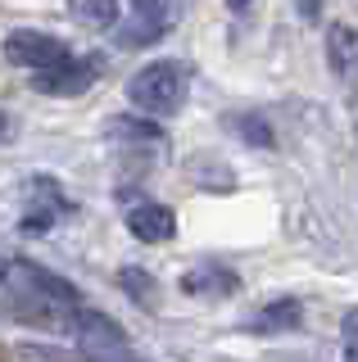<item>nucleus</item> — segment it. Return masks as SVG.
<instances>
[{
  "instance_id": "obj_1",
  "label": "nucleus",
  "mask_w": 358,
  "mask_h": 362,
  "mask_svg": "<svg viewBox=\"0 0 358 362\" xmlns=\"http://www.w3.org/2000/svg\"><path fill=\"white\" fill-rule=\"evenodd\" d=\"M186 95H191V73H186V64H177V59L145 64L141 73L127 82V100L137 109L154 113V118L177 113V109L186 105Z\"/></svg>"
},
{
  "instance_id": "obj_2",
  "label": "nucleus",
  "mask_w": 358,
  "mask_h": 362,
  "mask_svg": "<svg viewBox=\"0 0 358 362\" xmlns=\"http://www.w3.org/2000/svg\"><path fill=\"white\" fill-rule=\"evenodd\" d=\"M64 335H73L77 344L86 349L91 358H114V354H127V335H122V326L114 317L96 313V308H73L69 313V326H64Z\"/></svg>"
},
{
  "instance_id": "obj_3",
  "label": "nucleus",
  "mask_w": 358,
  "mask_h": 362,
  "mask_svg": "<svg viewBox=\"0 0 358 362\" xmlns=\"http://www.w3.org/2000/svg\"><path fill=\"white\" fill-rule=\"evenodd\" d=\"M5 59L18 64V68H32V73H46V68L69 59V45L50 32H37V28H18L5 37Z\"/></svg>"
},
{
  "instance_id": "obj_4",
  "label": "nucleus",
  "mask_w": 358,
  "mask_h": 362,
  "mask_svg": "<svg viewBox=\"0 0 358 362\" xmlns=\"http://www.w3.org/2000/svg\"><path fill=\"white\" fill-rule=\"evenodd\" d=\"M96 77H100L96 59H64V64L46 68V73H32V86H37L41 95H82Z\"/></svg>"
},
{
  "instance_id": "obj_5",
  "label": "nucleus",
  "mask_w": 358,
  "mask_h": 362,
  "mask_svg": "<svg viewBox=\"0 0 358 362\" xmlns=\"http://www.w3.org/2000/svg\"><path fill=\"white\" fill-rule=\"evenodd\" d=\"M127 231L145 245H163L177 235V218L163 204H137V209H127Z\"/></svg>"
},
{
  "instance_id": "obj_6",
  "label": "nucleus",
  "mask_w": 358,
  "mask_h": 362,
  "mask_svg": "<svg viewBox=\"0 0 358 362\" xmlns=\"http://www.w3.org/2000/svg\"><path fill=\"white\" fill-rule=\"evenodd\" d=\"M327 64L335 77H345V82H358V28L350 23H331L327 28Z\"/></svg>"
},
{
  "instance_id": "obj_7",
  "label": "nucleus",
  "mask_w": 358,
  "mask_h": 362,
  "mask_svg": "<svg viewBox=\"0 0 358 362\" xmlns=\"http://www.w3.org/2000/svg\"><path fill=\"white\" fill-rule=\"evenodd\" d=\"M182 290L186 294H204V299H227V294L241 290V281H236V272H227L218 263H204V267H191L182 276Z\"/></svg>"
},
{
  "instance_id": "obj_8",
  "label": "nucleus",
  "mask_w": 358,
  "mask_h": 362,
  "mask_svg": "<svg viewBox=\"0 0 358 362\" xmlns=\"http://www.w3.org/2000/svg\"><path fill=\"white\" fill-rule=\"evenodd\" d=\"M109 141H118V145H137V150H159L163 145V127L159 122H150V118H109V127H105Z\"/></svg>"
},
{
  "instance_id": "obj_9",
  "label": "nucleus",
  "mask_w": 358,
  "mask_h": 362,
  "mask_svg": "<svg viewBox=\"0 0 358 362\" xmlns=\"http://www.w3.org/2000/svg\"><path fill=\"white\" fill-rule=\"evenodd\" d=\"M299 317H304V313H299V303H295V299H272L267 308H259V313L250 317V331H254V335L295 331V326H299Z\"/></svg>"
},
{
  "instance_id": "obj_10",
  "label": "nucleus",
  "mask_w": 358,
  "mask_h": 362,
  "mask_svg": "<svg viewBox=\"0 0 358 362\" xmlns=\"http://www.w3.org/2000/svg\"><path fill=\"white\" fill-rule=\"evenodd\" d=\"M69 14L86 28H114L118 23V0H69Z\"/></svg>"
},
{
  "instance_id": "obj_11",
  "label": "nucleus",
  "mask_w": 358,
  "mask_h": 362,
  "mask_svg": "<svg viewBox=\"0 0 358 362\" xmlns=\"http://www.w3.org/2000/svg\"><path fill=\"white\" fill-rule=\"evenodd\" d=\"M231 132H241V141H250L254 150H272V127L259 118V113H241V118L227 122Z\"/></svg>"
},
{
  "instance_id": "obj_12",
  "label": "nucleus",
  "mask_w": 358,
  "mask_h": 362,
  "mask_svg": "<svg viewBox=\"0 0 358 362\" xmlns=\"http://www.w3.org/2000/svg\"><path fill=\"white\" fill-rule=\"evenodd\" d=\"M118 286L127 290L132 299L141 303V308H154V281L145 276L141 267H122V272H118Z\"/></svg>"
},
{
  "instance_id": "obj_13",
  "label": "nucleus",
  "mask_w": 358,
  "mask_h": 362,
  "mask_svg": "<svg viewBox=\"0 0 358 362\" xmlns=\"http://www.w3.org/2000/svg\"><path fill=\"white\" fill-rule=\"evenodd\" d=\"M132 14L145 28H159L163 32V0H132Z\"/></svg>"
},
{
  "instance_id": "obj_14",
  "label": "nucleus",
  "mask_w": 358,
  "mask_h": 362,
  "mask_svg": "<svg viewBox=\"0 0 358 362\" xmlns=\"http://www.w3.org/2000/svg\"><path fill=\"white\" fill-rule=\"evenodd\" d=\"M345 344H350V349H358V308H354L350 317H345Z\"/></svg>"
},
{
  "instance_id": "obj_15",
  "label": "nucleus",
  "mask_w": 358,
  "mask_h": 362,
  "mask_svg": "<svg viewBox=\"0 0 358 362\" xmlns=\"http://www.w3.org/2000/svg\"><path fill=\"white\" fill-rule=\"evenodd\" d=\"M295 5H299V18H308V23L322 14V0H295Z\"/></svg>"
},
{
  "instance_id": "obj_16",
  "label": "nucleus",
  "mask_w": 358,
  "mask_h": 362,
  "mask_svg": "<svg viewBox=\"0 0 358 362\" xmlns=\"http://www.w3.org/2000/svg\"><path fill=\"white\" fill-rule=\"evenodd\" d=\"M91 362H137V358H127V354H114V358H91Z\"/></svg>"
},
{
  "instance_id": "obj_17",
  "label": "nucleus",
  "mask_w": 358,
  "mask_h": 362,
  "mask_svg": "<svg viewBox=\"0 0 358 362\" xmlns=\"http://www.w3.org/2000/svg\"><path fill=\"white\" fill-rule=\"evenodd\" d=\"M254 0H227V9H250Z\"/></svg>"
},
{
  "instance_id": "obj_18",
  "label": "nucleus",
  "mask_w": 358,
  "mask_h": 362,
  "mask_svg": "<svg viewBox=\"0 0 358 362\" xmlns=\"http://www.w3.org/2000/svg\"><path fill=\"white\" fill-rule=\"evenodd\" d=\"M345 362H358V349H345Z\"/></svg>"
},
{
  "instance_id": "obj_19",
  "label": "nucleus",
  "mask_w": 358,
  "mask_h": 362,
  "mask_svg": "<svg viewBox=\"0 0 358 362\" xmlns=\"http://www.w3.org/2000/svg\"><path fill=\"white\" fill-rule=\"evenodd\" d=\"M9 132V122H5V113H0V136H5Z\"/></svg>"
}]
</instances>
